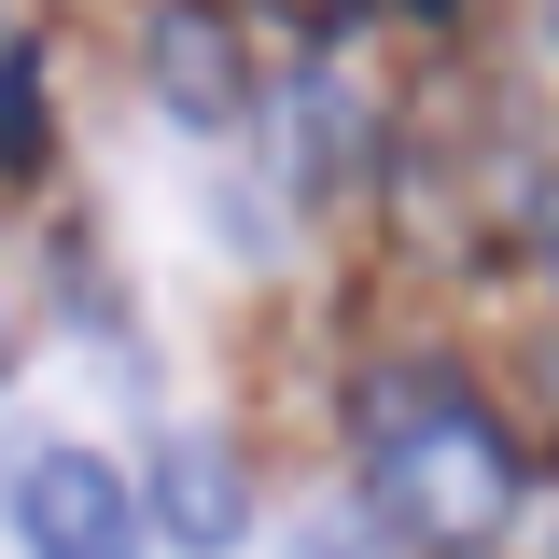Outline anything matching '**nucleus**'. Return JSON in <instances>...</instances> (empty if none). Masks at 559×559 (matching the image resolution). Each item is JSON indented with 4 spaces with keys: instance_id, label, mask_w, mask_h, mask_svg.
<instances>
[{
    "instance_id": "f257e3e1",
    "label": "nucleus",
    "mask_w": 559,
    "mask_h": 559,
    "mask_svg": "<svg viewBox=\"0 0 559 559\" xmlns=\"http://www.w3.org/2000/svg\"><path fill=\"white\" fill-rule=\"evenodd\" d=\"M364 489H378V518L419 532V546H489L503 518H518V433L448 378V364H392V378H364Z\"/></svg>"
},
{
    "instance_id": "f03ea898",
    "label": "nucleus",
    "mask_w": 559,
    "mask_h": 559,
    "mask_svg": "<svg viewBox=\"0 0 559 559\" xmlns=\"http://www.w3.org/2000/svg\"><path fill=\"white\" fill-rule=\"evenodd\" d=\"M0 518L28 559H140V489L112 476V448L84 433H28L0 462Z\"/></svg>"
},
{
    "instance_id": "7ed1b4c3",
    "label": "nucleus",
    "mask_w": 559,
    "mask_h": 559,
    "mask_svg": "<svg viewBox=\"0 0 559 559\" xmlns=\"http://www.w3.org/2000/svg\"><path fill=\"white\" fill-rule=\"evenodd\" d=\"M154 518H168V546L182 559H224L252 532V476H238V448L224 433H168V462H154Z\"/></svg>"
},
{
    "instance_id": "20e7f679",
    "label": "nucleus",
    "mask_w": 559,
    "mask_h": 559,
    "mask_svg": "<svg viewBox=\"0 0 559 559\" xmlns=\"http://www.w3.org/2000/svg\"><path fill=\"white\" fill-rule=\"evenodd\" d=\"M154 98L182 112V127H238L252 112V84H238V43H224V14H154Z\"/></svg>"
},
{
    "instance_id": "39448f33",
    "label": "nucleus",
    "mask_w": 559,
    "mask_h": 559,
    "mask_svg": "<svg viewBox=\"0 0 559 559\" xmlns=\"http://www.w3.org/2000/svg\"><path fill=\"white\" fill-rule=\"evenodd\" d=\"M0 168H43V70L0 57Z\"/></svg>"
},
{
    "instance_id": "423d86ee",
    "label": "nucleus",
    "mask_w": 559,
    "mask_h": 559,
    "mask_svg": "<svg viewBox=\"0 0 559 559\" xmlns=\"http://www.w3.org/2000/svg\"><path fill=\"white\" fill-rule=\"evenodd\" d=\"M294 559H364V532H349V518H308V532H294Z\"/></svg>"
},
{
    "instance_id": "0eeeda50",
    "label": "nucleus",
    "mask_w": 559,
    "mask_h": 559,
    "mask_svg": "<svg viewBox=\"0 0 559 559\" xmlns=\"http://www.w3.org/2000/svg\"><path fill=\"white\" fill-rule=\"evenodd\" d=\"M546 252H559V197H546Z\"/></svg>"
},
{
    "instance_id": "6e6552de",
    "label": "nucleus",
    "mask_w": 559,
    "mask_h": 559,
    "mask_svg": "<svg viewBox=\"0 0 559 559\" xmlns=\"http://www.w3.org/2000/svg\"><path fill=\"white\" fill-rule=\"evenodd\" d=\"M406 14H448V0H406Z\"/></svg>"
}]
</instances>
